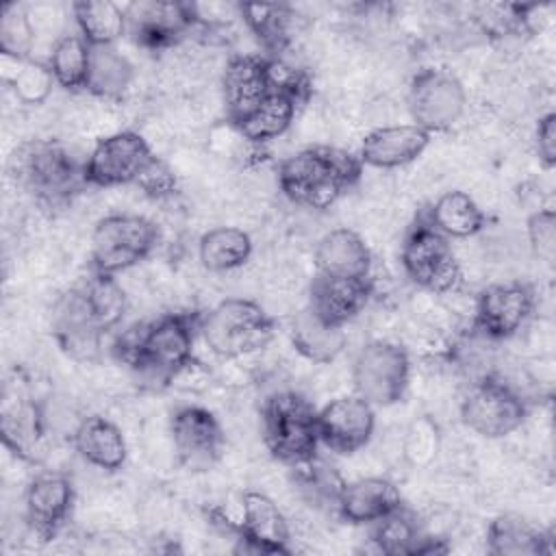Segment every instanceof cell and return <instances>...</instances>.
<instances>
[{
	"instance_id": "83f0119b",
	"label": "cell",
	"mask_w": 556,
	"mask_h": 556,
	"mask_svg": "<svg viewBox=\"0 0 556 556\" xmlns=\"http://www.w3.org/2000/svg\"><path fill=\"white\" fill-rule=\"evenodd\" d=\"M304 102L306 100L295 93L271 91L243 122L237 124V130L252 143H267L287 132Z\"/></svg>"
},
{
	"instance_id": "603a6c76",
	"label": "cell",
	"mask_w": 556,
	"mask_h": 556,
	"mask_svg": "<svg viewBox=\"0 0 556 556\" xmlns=\"http://www.w3.org/2000/svg\"><path fill=\"white\" fill-rule=\"evenodd\" d=\"M402 504L397 486L387 478H361L345 482L337 502V513L343 521L363 526L374 523Z\"/></svg>"
},
{
	"instance_id": "f35d334b",
	"label": "cell",
	"mask_w": 556,
	"mask_h": 556,
	"mask_svg": "<svg viewBox=\"0 0 556 556\" xmlns=\"http://www.w3.org/2000/svg\"><path fill=\"white\" fill-rule=\"evenodd\" d=\"M11 83L13 93L24 104H41L52 93V87L56 85L52 70L48 63L22 59L17 61V70L7 78Z\"/></svg>"
},
{
	"instance_id": "836d02e7",
	"label": "cell",
	"mask_w": 556,
	"mask_h": 556,
	"mask_svg": "<svg viewBox=\"0 0 556 556\" xmlns=\"http://www.w3.org/2000/svg\"><path fill=\"white\" fill-rule=\"evenodd\" d=\"M135 76L132 63L115 46L91 48L89 74L85 89L98 98L117 100L126 93Z\"/></svg>"
},
{
	"instance_id": "8992f818",
	"label": "cell",
	"mask_w": 556,
	"mask_h": 556,
	"mask_svg": "<svg viewBox=\"0 0 556 556\" xmlns=\"http://www.w3.org/2000/svg\"><path fill=\"white\" fill-rule=\"evenodd\" d=\"M402 265L406 276L434 293H452L463 285V269L450 245L421 211L402 243Z\"/></svg>"
},
{
	"instance_id": "d6986e66",
	"label": "cell",
	"mask_w": 556,
	"mask_h": 556,
	"mask_svg": "<svg viewBox=\"0 0 556 556\" xmlns=\"http://www.w3.org/2000/svg\"><path fill=\"white\" fill-rule=\"evenodd\" d=\"M241 552L289 554V526L271 497L245 491L241 497V519L235 523Z\"/></svg>"
},
{
	"instance_id": "7402d4cb",
	"label": "cell",
	"mask_w": 556,
	"mask_h": 556,
	"mask_svg": "<svg viewBox=\"0 0 556 556\" xmlns=\"http://www.w3.org/2000/svg\"><path fill=\"white\" fill-rule=\"evenodd\" d=\"M430 143V132L417 124H393L371 130L363 143L358 159L363 165L393 169L413 163Z\"/></svg>"
},
{
	"instance_id": "8d00e7d4",
	"label": "cell",
	"mask_w": 556,
	"mask_h": 556,
	"mask_svg": "<svg viewBox=\"0 0 556 556\" xmlns=\"http://www.w3.org/2000/svg\"><path fill=\"white\" fill-rule=\"evenodd\" d=\"M93 311V315L98 317L100 326L109 332L113 326H117L126 313V293L122 289V285L115 280V276L111 274H100L93 271L83 285H78Z\"/></svg>"
},
{
	"instance_id": "d4e9b609",
	"label": "cell",
	"mask_w": 556,
	"mask_h": 556,
	"mask_svg": "<svg viewBox=\"0 0 556 556\" xmlns=\"http://www.w3.org/2000/svg\"><path fill=\"white\" fill-rule=\"evenodd\" d=\"M371 526V543L378 552L389 556H417V554H437L445 552L443 545H437V539L421 532L417 517L400 504L384 517L376 519Z\"/></svg>"
},
{
	"instance_id": "8fae6325",
	"label": "cell",
	"mask_w": 556,
	"mask_h": 556,
	"mask_svg": "<svg viewBox=\"0 0 556 556\" xmlns=\"http://www.w3.org/2000/svg\"><path fill=\"white\" fill-rule=\"evenodd\" d=\"M154 154L148 141L132 130H122L98 139L85 159V180L89 187L137 185Z\"/></svg>"
},
{
	"instance_id": "7c38bea8",
	"label": "cell",
	"mask_w": 556,
	"mask_h": 556,
	"mask_svg": "<svg viewBox=\"0 0 556 556\" xmlns=\"http://www.w3.org/2000/svg\"><path fill=\"white\" fill-rule=\"evenodd\" d=\"M126 33L148 50H163L178 43L195 24L200 13L191 2L139 0L126 9Z\"/></svg>"
},
{
	"instance_id": "cb8c5ba5",
	"label": "cell",
	"mask_w": 556,
	"mask_h": 556,
	"mask_svg": "<svg viewBox=\"0 0 556 556\" xmlns=\"http://www.w3.org/2000/svg\"><path fill=\"white\" fill-rule=\"evenodd\" d=\"M317 274L337 278H369L371 252L363 237L350 228L326 232L315 248Z\"/></svg>"
},
{
	"instance_id": "484cf974",
	"label": "cell",
	"mask_w": 556,
	"mask_h": 556,
	"mask_svg": "<svg viewBox=\"0 0 556 556\" xmlns=\"http://www.w3.org/2000/svg\"><path fill=\"white\" fill-rule=\"evenodd\" d=\"M72 439L76 452L98 469L115 471L126 463V439L122 430L102 415L80 419Z\"/></svg>"
},
{
	"instance_id": "7a4b0ae2",
	"label": "cell",
	"mask_w": 556,
	"mask_h": 556,
	"mask_svg": "<svg viewBox=\"0 0 556 556\" xmlns=\"http://www.w3.org/2000/svg\"><path fill=\"white\" fill-rule=\"evenodd\" d=\"M363 172L358 154L315 146L287 156L278 167L280 191L295 204L324 211L352 189Z\"/></svg>"
},
{
	"instance_id": "ab89813d",
	"label": "cell",
	"mask_w": 556,
	"mask_h": 556,
	"mask_svg": "<svg viewBox=\"0 0 556 556\" xmlns=\"http://www.w3.org/2000/svg\"><path fill=\"white\" fill-rule=\"evenodd\" d=\"M528 241L539 261L552 263L556 250V213L554 208L534 211L528 222Z\"/></svg>"
},
{
	"instance_id": "b9f144b4",
	"label": "cell",
	"mask_w": 556,
	"mask_h": 556,
	"mask_svg": "<svg viewBox=\"0 0 556 556\" xmlns=\"http://www.w3.org/2000/svg\"><path fill=\"white\" fill-rule=\"evenodd\" d=\"M534 143H536V154L543 167H554L556 165V115L549 111L543 117H539L536 128H534Z\"/></svg>"
},
{
	"instance_id": "d6a6232c",
	"label": "cell",
	"mask_w": 556,
	"mask_h": 556,
	"mask_svg": "<svg viewBox=\"0 0 556 556\" xmlns=\"http://www.w3.org/2000/svg\"><path fill=\"white\" fill-rule=\"evenodd\" d=\"M198 256L208 271L237 269L252 256V237L235 226H217L200 237Z\"/></svg>"
},
{
	"instance_id": "f546056e",
	"label": "cell",
	"mask_w": 556,
	"mask_h": 556,
	"mask_svg": "<svg viewBox=\"0 0 556 556\" xmlns=\"http://www.w3.org/2000/svg\"><path fill=\"white\" fill-rule=\"evenodd\" d=\"M243 22L265 48L267 56H278L293 39L298 13L287 4H239Z\"/></svg>"
},
{
	"instance_id": "ac0fdd59",
	"label": "cell",
	"mask_w": 556,
	"mask_h": 556,
	"mask_svg": "<svg viewBox=\"0 0 556 556\" xmlns=\"http://www.w3.org/2000/svg\"><path fill=\"white\" fill-rule=\"evenodd\" d=\"M274 89L267 54H237L222 74V98L226 115L237 126L243 122Z\"/></svg>"
},
{
	"instance_id": "ba28073f",
	"label": "cell",
	"mask_w": 556,
	"mask_h": 556,
	"mask_svg": "<svg viewBox=\"0 0 556 556\" xmlns=\"http://www.w3.org/2000/svg\"><path fill=\"white\" fill-rule=\"evenodd\" d=\"M356 395L371 406L397 404L410 380V358L406 350L393 341L365 343L352 365Z\"/></svg>"
},
{
	"instance_id": "60d3db41",
	"label": "cell",
	"mask_w": 556,
	"mask_h": 556,
	"mask_svg": "<svg viewBox=\"0 0 556 556\" xmlns=\"http://www.w3.org/2000/svg\"><path fill=\"white\" fill-rule=\"evenodd\" d=\"M137 187L146 195H150L154 200H163V198H169V195L176 193L178 182H176L174 172L167 167V163L161 161L159 156H154L152 163L148 165V169L143 172V176L139 178Z\"/></svg>"
},
{
	"instance_id": "4dcf8cb0",
	"label": "cell",
	"mask_w": 556,
	"mask_h": 556,
	"mask_svg": "<svg viewBox=\"0 0 556 556\" xmlns=\"http://www.w3.org/2000/svg\"><path fill=\"white\" fill-rule=\"evenodd\" d=\"M430 224L447 239H467L484 228V213L476 200L465 191L443 193L428 211H424Z\"/></svg>"
},
{
	"instance_id": "e0dca14e",
	"label": "cell",
	"mask_w": 556,
	"mask_h": 556,
	"mask_svg": "<svg viewBox=\"0 0 556 556\" xmlns=\"http://www.w3.org/2000/svg\"><path fill=\"white\" fill-rule=\"evenodd\" d=\"M74 506V484L61 471L37 473L24 493V517L33 536L52 541L67 523Z\"/></svg>"
},
{
	"instance_id": "9c48e42d",
	"label": "cell",
	"mask_w": 556,
	"mask_h": 556,
	"mask_svg": "<svg viewBox=\"0 0 556 556\" xmlns=\"http://www.w3.org/2000/svg\"><path fill=\"white\" fill-rule=\"evenodd\" d=\"M528 415L519 391L497 376L476 382L460 402L463 424L484 439H502L515 432Z\"/></svg>"
},
{
	"instance_id": "f1b7e54d",
	"label": "cell",
	"mask_w": 556,
	"mask_h": 556,
	"mask_svg": "<svg viewBox=\"0 0 556 556\" xmlns=\"http://www.w3.org/2000/svg\"><path fill=\"white\" fill-rule=\"evenodd\" d=\"M289 334H291L293 348L304 358L321 365L334 361L345 348L343 328L321 321L308 306L293 317Z\"/></svg>"
},
{
	"instance_id": "74e56055",
	"label": "cell",
	"mask_w": 556,
	"mask_h": 556,
	"mask_svg": "<svg viewBox=\"0 0 556 556\" xmlns=\"http://www.w3.org/2000/svg\"><path fill=\"white\" fill-rule=\"evenodd\" d=\"M35 41L33 24L20 4H4L0 11V52L4 59H28Z\"/></svg>"
},
{
	"instance_id": "4316f807",
	"label": "cell",
	"mask_w": 556,
	"mask_h": 556,
	"mask_svg": "<svg viewBox=\"0 0 556 556\" xmlns=\"http://www.w3.org/2000/svg\"><path fill=\"white\" fill-rule=\"evenodd\" d=\"M486 549L493 556H541L552 554V532L539 530L528 519L506 513L486 528Z\"/></svg>"
},
{
	"instance_id": "2e32d148",
	"label": "cell",
	"mask_w": 556,
	"mask_h": 556,
	"mask_svg": "<svg viewBox=\"0 0 556 556\" xmlns=\"http://www.w3.org/2000/svg\"><path fill=\"white\" fill-rule=\"evenodd\" d=\"M534 311V291L526 282H497L480 291L473 326L480 334L502 341L513 337Z\"/></svg>"
},
{
	"instance_id": "d590c367",
	"label": "cell",
	"mask_w": 556,
	"mask_h": 556,
	"mask_svg": "<svg viewBox=\"0 0 556 556\" xmlns=\"http://www.w3.org/2000/svg\"><path fill=\"white\" fill-rule=\"evenodd\" d=\"M291 469H293V480L298 489L313 506L337 510V502L345 482L332 467H328L324 460L313 456L311 460L293 465Z\"/></svg>"
},
{
	"instance_id": "5bb4252c",
	"label": "cell",
	"mask_w": 556,
	"mask_h": 556,
	"mask_svg": "<svg viewBox=\"0 0 556 556\" xmlns=\"http://www.w3.org/2000/svg\"><path fill=\"white\" fill-rule=\"evenodd\" d=\"M104 332L80 287L65 291L56 300L52 308V334L65 356L78 363L96 361Z\"/></svg>"
},
{
	"instance_id": "e575fe53",
	"label": "cell",
	"mask_w": 556,
	"mask_h": 556,
	"mask_svg": "<svg viewBox=\"0 0 556 556\" xmlns=\"http://www.w3.org/2000/svg\"><path fill=\"white\" fill-rule=\"evenodd\" d=\"M91 61V46L80 35L61 37L50 54V70L63 89H85Z\"/></svg>"
},
{
	"instance_id": "9a60e30c",
	"label": "cell",
	"mask_w": 556,
	"mask_h": 556,
	"mask_svg": "<svg viewBox=\"0 0 556 556\" xmlns=\"http://www.w3.org/2000/svg\"><path fill=\"white\" fill-rule=\"evenodd\" d=\"M376 428L374 406L361 395H341L317 410L319 443L334 454H354L365 447Z\"/></svg>"
},
{
	"instance_id": "30bf717a",
	"label": "cell",
	"mask_w": 556,
	"mask_h": 556,
	"mask_svg": "<svg viewBox=\"0 0 556 556\" xmlns=\"http://www.w3.org/2000/svg\"><path fill=\"white\" fill-rule=\"evenodd\" d=\"M467 93L463 83L445 70H421L408 87V111L413 124L426 132L452 128L465 113Z\"/></svg>"
},
{
	"instance_id": "ffe728a7",
	"label": "cell",
	"mask_w": 556,
	"mask_h": 556,
	"mask_svg": "<svg viewBox=\"0 0 556 556\" xmlns=\"http://www.w3.org/2000/svg\"><path fill=\"white\" fill-rule=\"evenodd\" d=\"M4 447L24 463L39 465L48 454V424L43 406L33 397H15L0 415Z\"/></svg>"
},
{
	"instance_id": "44dd1931",
	"label": "cell",
	"mask_w": 556,
	"mask_h": 556,
	"mask_svg": "<svg viewBox=\"0 0 556 556\" xmlns=\"http://www.w3.org/2000/svg\"><path fill=\"white\" fill-rule=\"evenodd\" d=\"M369 278H337L317 274L308 287V308L326 324L343 328L371 298Z\"/></svg>"
},
{
	"instance_id": "6da1fadb",
	"label": "cell",
	"mask_w": 556,
	"mask_h": 556,
	"mask_svg": "<svg viewBox=\"0 0 556 556\" xmlns=\"http://www.w3.org/2000/svg\"><path fill=\"white\" fill-rule=\"evenodd\" d=\"M200 313H167L132 328L115 343V354L143 382L169 387L193 361V343L200 334Z\"/></svg>"
},
{
	"instance_id": "4fadbf2b",
	"label": "cell",
	"mask_w": 556,
	"mask_h": 556,
	"mask_svg": "<svg viewBox=\"0 0 556 556\" xmlns=\"http://www.w3.org/2000/svg\"><path fill=\"white\" fill-rule=\"evenodd\" d=\"M169 434L180 465L189 471L211 469L226 447L222 424L202 406H180L172 415Z\"/></svg>"
},
{
	"instance_id": "3957f363",
	"label": "cell",
	"mask_w": 556,
	"mask_h": 556,
	"mask_svg": "<svg viewBox=\"0 0 556 556\" xmlns=\"http://www.w3.org/2000/svg\"><path fill=\"white\" fill-rule=\"evenodd\" d=\"M11 176L33 202L52 211L70 204L87 187L85 161L54 139H33L15 148Z\"/></svg>"
},
{
	"instance_id": "52a82bcc",
	"label": "cell",
	"mask_w": 556,
	"mask_h": 556,
	"mask_svg": "<svg viewBox=\"0 0 556 556\" xmlns=\"http://www.w3.org/2000/svg\"><path fill=\"white\" fill-rule=\"evenodd\" d=\"M159 230L143 215H106L91 232V267L115 276L146 261L156 248Z\"/></svg>"
},
{
	"instance_id": "277c9868",
	"label": "cell",
	"mask_w": 556,
	"mask_h": 556,
	"mask_svg": "<svg viewBox=\"0 0 556 556\" xmlns=\"http://www.w3.org/2000/svg\"><path fill=\"white\" fill-rule=\"evenodd\" d=\"M263 441L274 458L293 467L317 456V408L295 391L271 393L261 410Z\"/></svg>"
},
{
	"instance_id": "5b68a950",
	"label": "cell",
	"mask_w": 556,
	"mask_h": 556,
	"mask_svg": "<svg viewBox=\"0 0 556 556\" xmlns=\"http://www.w3.org/2000/svg\"><path fill=\"white\" fill-rule=\"evenodd\" d=\"M200 334L213 354L239 358L269 343L274 319L254 300L228 298L200 317Z\"/></svg>"
},
{
	"instance_id": "1f68e13d",
	"label": "cell",
	"mask_w": 556,
	"mask_h": 556,
	"mask_svg": "<svg viewBox=\"0 0 556 556\" xmlns=\"http://www.w3.org/2000/svg\"><path fill=\"white\" fill-rule=\"evenodd\" d=\"M78 35L91 46H115L126 33V11L111 0H78L72 4Z\"/></svg>"
}]
</instances>
